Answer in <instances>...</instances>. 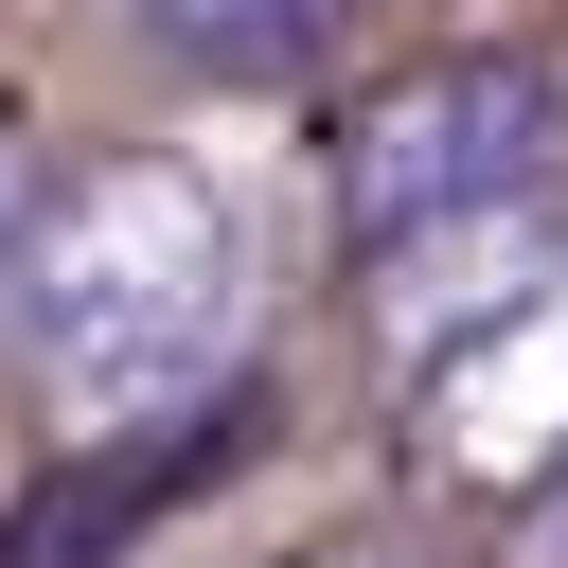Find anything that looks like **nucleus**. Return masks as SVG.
Returning a JSON list of instances; mask_svg holds the SVG:
<instances>
[{
    "label": "nucleus",
    "mask_w": 568,
    "mask_h": 568,
    "mask_svg": "<svg viewBox=\"0 0 568 568\" xmlns=\"http://www.w3.org/2000/svg\"><path fill=\"white\" fill-rule=\"evenodd\" d=\"M0 337H18V373L71 408V444L231 408V355H248V231H231V195H213L195 160H89V178L36 195V231H18Z\"/></svg>",
    "instance_id": "1"
},
{
    "label": "nucleus",
    "mask_w": 568,
    "mask_h": 568,
    "mask_svg": "<svg viewBox=\"0 0 568 568\" xmlns=\"http://www.w3.org/2000/svg\"><path fill=\"white\" fill-rule=\"evenodd\" d=\"M550 142H568V89L532 53H426V71H390L337 124V231H355V266H390L426 231H479V213H532Z\"/></svg>",
    "instance_id": "2"
},
{
    "label": "nucleus",
    "mask_w": 568,
    "mask_h": 568,
    "mask_svg": "<svg viewBox=\"0 0 568 568\" xmlns=\"http://www.w3.org/2000/svg\"><path fill=\"white\" fill-rule=\"evenodd\" d=\"M408 462L462 479V497H550L568 479V284L408 373Z\"/></svg>",
    "instance_id": "3"
},
{
    "label": "nucleus",
    "mask_w": 568,
    "mask_h": 568,
    "mask_svg": "<svg viewBox=\"0 0 568 568\" xmlns=\"http://www.w3.org/2000/svg\"><path fill=\"white\" fill-rule=\"evenodd\" d=\"M231 444H248V390H231V408H178V426H106V444H71V462L0 515V568H106V550H124L142 515H178Z\"/></svg>",
    "instance_id": "4"
},
{
    "label": "nucleus",
    "mask_w": 568,
    "mask_h": 568,
    "mask_svg": "<svg viewBox=\"0 0 568 568\" xmlns=\"http://www.w3.org/2000/svg\"><path fill=\"white\" fill-rule=\"evenodd\" d=\"M568 284V231L550 213H479V231H426V248H390L373 266V337L426 373V355H462V337H497L515 302H550Z\"/></svg>",
    "instance_id": "5"
},
{
    "label": "nucleus",
    "mask_w": 568,
    "mask_h": 568,
    "mask_svg": "<svg viewBox=\"0 0 568 568\" xmlns=\"http://www.w3.org/2000/svg\"><path fill=\"white\" fill-rule=\"evenodd\" d=\"M160 53H195V71H302L355 0H124Z\"/></svg>",
    "instance_id": "6"
},
{
    "label": "nucleus",
    "mask_w": 568,
    "mask_h": 568,
    "mask_svg": "<svg viewBox=\"0 0 568 568\" xmlns=\"http://www.w3.org/2000/svg\"><path fill=\"white\" fill-rule=\"evenodd\" d=\"M515 568H568V479H550V497H515Z\"/></svg>",
    "instance_id": "7"
},
{
    "label": "nucleus",
    "mask_w": 568,
    "mask_h": 568,
    "mask_svg": "<svg viewBox=\"0 0 568 568\" xmlns=\"http://www.w3.org/2000/svg\"><path fill=\"white\" fill-rule=\"evenodd\" d=\"M302 568H426L408 532H337V550H302Z\"/></svg>",
    "instance_id": "8"
},
{
    "label": "nucleus",
    "mask_w": 568,
    "mask_h": 568,
    "mask_svg": "<svg viewBox=\"0 0 568 568\" xmlns=\"http://www.w3.org/2000/svg\"><path fill=\"white\" fill-rule=\"evenodd\" d=\"M18 231H36V178H18V124H0V266H18Z\"/></svg>",
    "instance_id": "9"
}]
</instances>
